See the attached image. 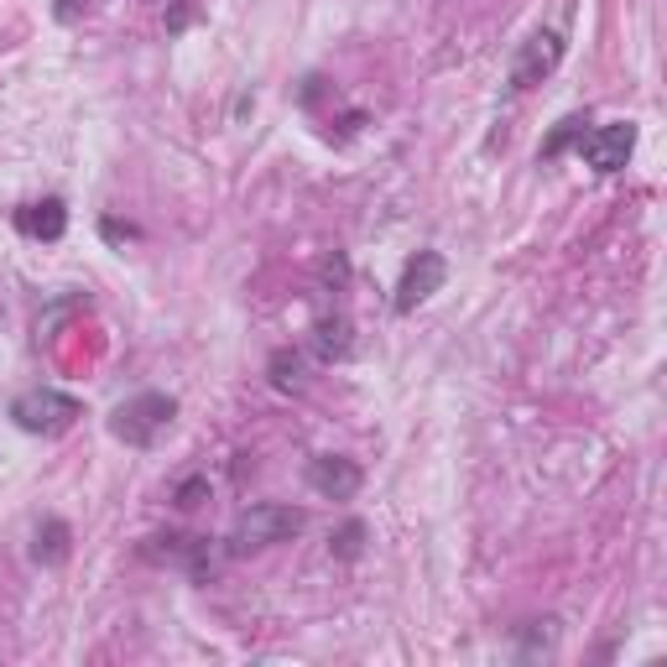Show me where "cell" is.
<instances>
[{"label":"cell","instance_id":"cell-5","mask_svg":"<svg viewBox=\"0 0 667 667\" xmlns=\"http://www.w3.org/2000/svg\"><path fill=\"white\" fill-rule=\"evenodd\" d=\"M631 151H636V125H631V120H610V125H595V131H584V142H579V157H584V167H595L599 178L620 172V167L631 162Z\"/></svg>","mask_w":667,"mask_h":667},{"label":"cell","instance_id":"cell-7","mask_svg":"<svg viewBox=\"0 0 667 667\" xmlns=\"http://www.w3.org/2000/svg\"><path fill=\"white\" fill-rule=\"evenodd\" d=\"M308 485L324 500H355V490L365 485V470L355 459H344V453H318L308 464Z\"/></svg>","mask_w":667,"mask_h":667},{"label":"cell","instance_id":"cell-17","mask_svg":"<svg viewBox=\"0 0 667 667\" xmlns=\"http://www.w3.org/2000/svg\"><path fill=\"white\" fill-rule=\"evenodd\" d=\"M52 11H58V22H78V11H84V0H58Z\"/></svg>","mask_w":667,"mask_h":667},{"label":"cell","instance_id":"cell-18","mask_svg":"<svg viewBox=\"0 0 667 667\" xmlns=\"http://www.w3.org/2000/svg\"><path fill=\"white\" fill-rule=\"evenodd\" d=\"M105 235L110 240H136V230H131V225H116V219H105Z\"/></svg>","mask_w":667,"mask_h":667},{"label":"cell","instance_id":"cell-1","mask_svg":"<svg viewBox=\"0 0 667 667\" xmlns=\"http://www.w3.org/2000/svg\"><path fill=\"white\" fill-rule=\"evenodd\" d=\"M172 417H178V397H167V391H142V397H131V402H120L110 412V433H116L125 449H151L167 428H172Z\"/></svg>","mask_w":667,"mask_h":667},{"label":"cell","instance_id":"cell-2","mask_svg":"<svg viewBox=\"0 0 667 667\" xmlns=\"http://www.w3.org/2000/svg\"><path fill=\"white\" fill-rule=\"evenodd\" d=\"M303 526H308V511H298V506H282V500H262V506L240 511L235 532H230V553H251V548H271V543H292Z\"/></svg>","mask_w":667,"mask_h":667},{"label":"cell","instance_id":"cell-9","mask_svg":"<svg viewBox=\"0 0 667 667\" xmlns=\"http://www.w3.org/2000/svg\"><path fill=\"white\" fill-rule=\"evenodd\" d=\"M16 230H22L26 240H63V230H69V204H63V198L22 204V209H16Z\"/></svg>","mask_w":667,"mask_h":667},{"label":"cell","instance_id":"cell-16","mask_svg":"<svg viewBox=\"0 0 667 667\" xmlns=\"http://www.w3.org/2000/svg\"><path fill=\"white\" fill-rule=\"evenodd\" d=\"M360 548H365V526L360 522H344L339 532H333V543H329L333 558H360Z\"/></svg>","mask_w":667,"mask_h":667},{"label":"cell","instance_id":"cell-12","mask_svg":"<svg viewBox=\"0 0 667 667\" xmlns=\"http://www.w3.org/2000/svg\"><path fill=\"white\" fill-rule=\"evenodd\" d=\"M584 125H590V116H563V120H558V125H553V136L543 142V162L563 157L573 142H584Z\"/></svg>","mask_w":667,"mask_h":667},{"label":"cell","instance_id":"cell-11","mask_svg":"<svg viewBox=\"0 0 667 667\" xmlns=\"http://www.w3.org/2000/svg\"><path fill=\"white\" fill-rule=\"evenodd\" d=\"M69 553H73L69 522L48 517V522L37 526V537H32V558H37V563H48V569H58V563H69Z\"/></svg>","mask_w":667,"mask_h":667},{"label":"cell","instance_id":"cell-10","mask_svg":"<svg viewBox=\"0 0 667 667\" xmlns=\"http://www.w3.org/2000/svg\"><path fill=\"white\" fill-rule=\"evenodd\" d=\"M350 350H355V324L344 313H324L313 324V360L333 365V360H350Z\"/></svg>","mask_w":667,"mask_h":667},{"label":"cell","instance_id":"cell-15","mask_svg":"<svg viewBox=\"0 0 667 667\" xmlns=\"http://www.w3.org/2000/svg\"><path fill=\"white\" fill-rule=\"evenodd\" d=\"M209 475H189V480H178V490H172V500H178V511H193V506H204L209 500Z\"/></svg>","mask_w":667,"mask_h":667},{"label":"cell","instance_id":"cell-14","mask_svg":"<svg viewBox=\"0 0 667 667\" xmlns=\"http://www.w3.org/2000/svg\"><path fill=\"white\" fill-rule=\"evenodd\" d=\"M553 646H558V620H526L522 657H532V652H553Z\"/></svg>","mask_w":667,"mask_h":667},{"label":"cell","instance_id":"cell-13","mask_svg":"<svg viewBox=\"0 0 667 667\" xmlns=\"http://www.w3.org/2000/svg\"><path fill=\"white\" fill-rule=\"evenodd\" d=\"M266 371H271V386H277V391H298V386H303V350H277Z\"/></svg>","mask_w":667,"mask_h":667},{"label":"cell","instance_id":"cell-8","mask_svg":"<svg viewBox=\"0 0 667 667\" xmlns=\"http://www.w3.org/2000/svg\"><path fill=\"white\" fill-rule=\"evenodd\" d=\"M157 543H162V548H151V543H146L142 558L183 563L193 579H209V573L219 569V553H215V543H209V537H178V532H172V537H157Z\"/></svg>","mask_w":667,"mask_h":667},{"label":"cell","instance_id":"cell-3","mask_svg":"<svg viewBox=\"0 0 667 667\" xmlns=\"http://www.w3.org/2000/svg\"><path fill=\"white\" fill-rule=\"evenodd\" d=\"M78 417H84L78 397H69V391H52V386H32V391H22V397L11 402V423H16L22 433H43V438L69 433Z\"/></svg>","mask_w":667,"mask_h":667},{"label":"cell","instance_id":"cell-4","mask_svg":"<svg viewBox=\"0 0 667 667\" xmlns=\"http://www.w3.org/2000/svg\"><path fill=\"white\" fill-rule=\"evenodd\" d=\"M563 52H569V43H563V32H558V26H537V32H526V43L517 48V58H511V89H517V95L537 89L543 78L558 73Z\"/></svg>","mask_w":667,"mask_h":667},{"label":"cell","instance_id":"cell-6","mask_svg":"<svg viewBox=\"0 0 667 667\" xmlns=\"http://www.w3.org/2000/svg\"><path fill=\"white\" fill-rule=\"evenodd\" d=\"M444 277H449V262H444L438 251H417V256L402 266V282H397V298H391V308H397V313L423 308L433 292L444 287Z\"/></svg>","mask_w":667,"mask_h":667}]
</instances>
